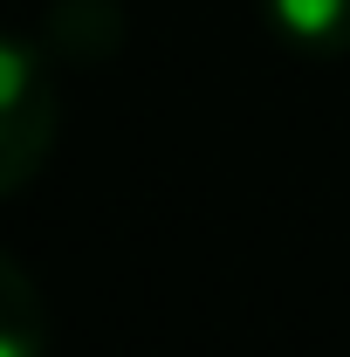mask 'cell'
<instances>
[{
  "instance_id": "obj_1",
  "label": "cell",
  "mask_w": 350,
  "mask_h": 357,
  "mask_svg": "<svg viewBox=\"0 0 350 357\" xmlns=\"http://www.w3.org/2000/svg\"><path fill=\"white\" fill-rule=\"evenodd\" d=\"M55 131H62V96L48 62L21 35H0V199L48 165Z\"/></svg>"
},
{
  "instance_id": "obj_2",
  "label": "cell",
  "mask_w": 350,
  "mask_h": 357,
  "mask_svg": "<svg viewBox=\"0 0 350 357\" xmlns=\"http://www.w3.org/2000/svg\"><path fill=\"white\" fill-rule=\"evenodd\" d=\"M268 28L309 62L350 55V0H261Z\"/></svg>"
},
{
  "instance_id": "obj_3",
  "label": "cell",
  "mask_w": 350,
  "mask_h": 357,
  "mask_svg": "<svg viewBox=\"0 0 350 357\" xmlns=\"http://www.w3.org/2000/svg\"><path fill=\"white\" fill-rule=\"evenodd\" d=\"M0 357H48V303L7 248H0Z\"/></svg>"
}]
</instances>
